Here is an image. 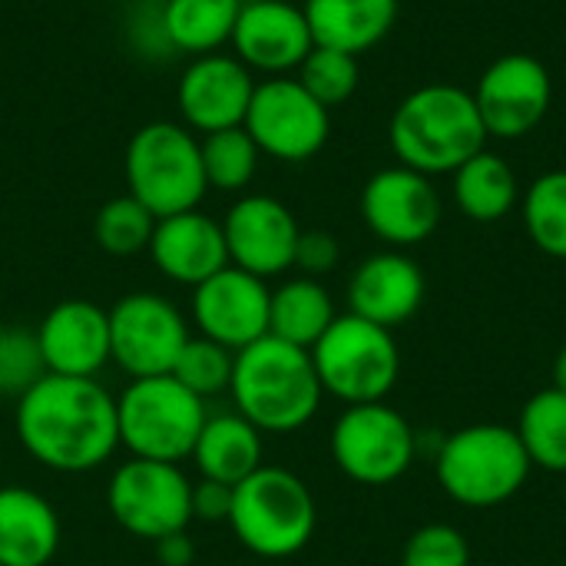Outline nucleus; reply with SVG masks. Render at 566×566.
I'll return each mask as SVG.
<instances>
[{
	"instance_id": "obj_17",
	"label": "nucleus",
	"mask_w": 566,
	"mask_h": 566,
	"mask_svg": "<svg viewBox=\"0 0 566 566\" xmlns=\"http://www.w3.org/2000/svg\"><path fill=\"white\" fill-rule=\"evenodd\" d=\"M36 345L46 375L96 378L109 361V312L90 298H66L53 305L36 325Z\"/></svg>"
},
{
	"instance_id": "obj_18",
	"label": "nucleus",
	"mask_w": 566,
	"mask_h": 566,
	"mask_svg": "<svg viewBox=\"0 0 566 566\" xmlns=\"http://www.w3.org/2000/svg\"><path fill=\"white\" fill-rule=\"evenodd\" d=\"M252 93H255L252 73L239 56L206 53L186 66L176 90V103L186 126L209 136L219 129L242 126Z\"/></svg>"
},
{
	"instance_id": "obj_5",
	"label": "nucleus",
	"mask_w": 566,
	"mask_h": 566,
	"mask_svg": "<svg viewBox=\"0 0 566 566\" xmlns=\"http://www.w3.org/2000/svg\"><path fill=\"white\" fill-rule=\"evenodd\" d=\"M206 421V401L172 375L133 378L116 395L119 448H126L129 458L182 464L192 458Z\"/></svg>"
},
{
	"instance_id": "obj_15",
	"label": "nucleus",
	"mask_w": 566,
	"mask_h": 566,
	"mask_svg": "<svg viewBox=\"0 0 566 566\" xmlns=\"http://www.w3.org/2000/svg\"><path fill=\"white\" fill-rule=\"evenodd\" d=\"M229 265L272 279L295 265V245H298V222L292 209L272 196H242L229 216L222 219Z\"/></svg>"
},
{
	"instance_id": "obj_21",
	"label": "nucleus",
	"mask_w": 566,
	"mask_h": 566,
	"mask_svg": "<svg viewBox=\"0 0 566 566\" xmlns=\"http://www.w3.org/2000/svg\"><path fill=\"white\" fill-rule=\"evenodd\" d=\"M424 302V272L401 252H378L365 259L348 282L352 315L381 328L408 322Z\"/></svg>"
},
{
	"instance_id": "obj_31",
	"label": "nucleus",
	"mask_w": 566,
	"mask_h": 566,
	"mask_svg": "<svg viewBox=\"0 0 566 566\" xmlns=\"http://www.w3.org/2000/svg\"><path fill=\"white\" fill-rule=\"evenodd\" d=\"M153 229H156V216L139 199H133L129 192L109 199L106 206H99V212L93 219L96 245L106 255H119V259L146 252L149 239H153Z\"/></svg>"
},
{
	"instance_id": "obj_3",
	"label": "nucleus",
	"mask_w": 566,
	"mask_h": 566,
	"mask_svg": "<svg viewBox=\"0 0 566 566\" xmlns=\"http://www.w3.org/2000/svg\"><path fill=\"white\" fill-rule=\"evenodd\" d=\"M488 143L474 93L434 83L408 93L391 116V149L421 176L461 169Z\"/></svg>"
},
{
	"instance_id": "obj_40",
	"label": "nucleus",
	"mask_w": 566,
	"mask_h": 566,
	"mask_svg": "<svg viewBox=\"0 0 566 566\" xmlns=\"http://www.w3.org/2000/svg\"><path fill=\"white\" fill-rule=\"evenodd\" d=\"M143 3H159V7H163V3H166V0H143Z\"/></svg>"
},
{
	"instance_id": "obj_2",
	"label": "nucleus",
	"mask_w": 566,
	"mask_h": 566,
	"mask_svg": "<svg viewBox=\"0 0 566 566\" xmlns=\"http://www.w3.org/2000/svg\"><path fill=\"white\" fill-rule=\"evenodd\" d=\"M229 395L235 411L262 434L302 431L318 415L325 398L312 352L275 335L235 352Z\"/></svg>"
},
{
	"instance_id": "obj_27",
	"label": "nucleus",
	"mask_w": 566,
	"mask_h": 566,
	"mask_svg": "<svg viewBox=\"0 0 566 566\" xmlns=\"http://www.w3.org/2000/svg\"><path fill=\"white\" fill-rule=\"evenodd\" d=\"M454 199L464 216L478 222H497L517 202V176L507 159L481 149L461 169H454Z\"/></svg>"
},
{
	"instance_id": "obj_12",
	"label": "nucleus",
	"mask_w": 566,
	"mask_h": 566,
	"mask_svg": "<svg viewBox=\"0 0 566 566\" xmlns=\"http://www.w3.org/2000/svg\"><path fill=\"white\" fill-rule=\"evenodd\" d=\"M242 126L255 139L259 153L282 163L312 159L332 133L328 109L292 76L259 83Z\"/></svg>"
},
{
	"instance_id": "obj_28",
	"label": "nucleus",
	"mask_w": 566,
	"mask_h": 566,
	"mask_svg": "<svg viewBox=\"0 0 566 566\" xmlns=\"http://www.w3.org/2000/svg\"><path fill=\"white\" fill-rule=\"evenodd\" d=\"M514 431L531 464L554 474H566V391L560 388L537 391L524 405L521 424Z\"/></svg>"
},
{
	"instance_id": "obj_20",
	"label": "nucleus",
	"mask_w": 566,
	"mask_h": 566,
	"mask_svg": "<svg viewBox=\"0 0 566 566\" xmlns=\"http://www.w3.org/2000/svg\"><path fill=\"white\" fill-rule=\"evenodd\" d=\"M146 252L169 282L189 285V289L202 285L206 279H212L216 272L229 265L222 222H216L212 216L199 209L156 219Z\"/></svg>"
},
{
	"instance_id": "obj_4",
	"label": "nucleus",
	"mask_w": 566,
	"mask_h": 566,
	"mask_svg": "<svg viewBox=\"0 0 566 566\" xmlns=\"http://www.w3.org/2000/svg\"><path fill=\"white\" fill-rule=\"evenodd\" d=\"M318 524L308 484L285 471L262 464L232 488L229 527L245 551L265 560H285L308 547Z\"/></svg>"
},
{
	"instance_id": "obj_10",
	"label": "nucleus",
	"mask_w": 566,
	"mask_h": 566,
	"mask_svg": "<svg viewBox=\"0 0 566 566\" xmlns=\"http://www.w3.org/2000/svg\"><path fill=\"white\" fill-rule=\"evenodd\" d=\"M192 338L186 315L159 292H129L109 308L113 365L133 378L169 375Z\"/></svg>"
},
{
	"instance_id": "obj_9",
	"label": "nucleus",
	"mask_w": 566,
	"mask_h": 566,
	"mask_svg": "<svg viewBox=\"0 0 566 566\" xmlns=\"http://www.w3.org/2000/svg\"><path fill=\"white\" fill-rule=\"evenodd\" d=\"M106 507L126 534L156 544L169 534L189 531L192 481L179 464L129 458L109 474Z\"/></svg>"
},
{
	"instance_id": "obj_7",
	"label": "nucleus",
	"mask_w": 566,
	"mask_h": 566,
	"mask_svg": "<svg viewBox=\"0 0 566 566\" xmlns=\"http://www.w3.org/2000/svg\"><path fill=\"white\" fill-rule=\"evenodd\" d=\"M531 468L517 431L504 424L461 428L438 451V481L464 507L511 501L524 488Z\"/></svg>"
},
{
	"instance_id": "obj_8",
	"label": "nucleus",
	"mask_w": 566,
	"mask_h": 566,
	"mask_svg": "<svg viewBox=\"0 0 566 566\" xmlns=\"http://www.w3.org/2000/svg\"><path fill=\"white\" fill-rule=\"evenodd\" d=\"M312 361L322 391L345 405L385 401L401 371V355L391 328H381L352 312L338 315L312 345Z\"/></svg>"
},
{
	"instance_id": "obj_39",
	"label": "nucleus",
	"mask_w": 566,
	"mask_h": 566,
	"mask_svg": "<svg viewBox=\"0 0 566 566\" xmlns=\"http://www.w3.org/2000/svg\"><path fill=\"white\" fill-rule=\"evenodd\" d=\"M554 388H560V391H566V345H564V348H560L557 361H554Z\"/></svg>"
},
{
	"instance_id": "obj_37",
	"label": "nucleus",
	"mask_w": 566,
	"mask_h": 566,
	"mask_svg": "<svg viewBox=\"0 0 566 566\" xmlns=\"http://www.w3.org/2000/svg\"><path fill=\"white\" fill-rule=\"evenodd\" d=\"M232 511V488L219 481H199L192 484V521L202 524H229Z\"/></svg>"
},
{
	"instance_id": "obj_35",
	"label": "nucleus",
	"mask_w": 566,
	"mask_h": 566,
	"mask_svg": "<svg viewBox=\"0 0 566 566\" xmlns=\"http://www.w3.org/2000/svg\"><path fill=\"white\" fill-rule=\"evenodd\" d=\"M401 566H471V551L461 531L448 524H428L405 544Z\"/></svg>"
},
{
	"instance_id": "obj_36",
	"label": "nucleus",
	"mask_w": 566,
	"mask_h": 566,
	"mask_svg": "<svg viewBox=\"0 0 566 566\" xmlns=\"http://www.w3.org/2000/svg\"><path fill=\"white\" fill-rule=\"evenodd\" d=\"M338 242L332 232H322V229H308L298 235V245H295V269H302L308 279H318L325 272H332L338 265Z\"/></svg>"
},
{
	"instance_id": "obj_33",
	"label": "nucleus",
	"mask_w": 566,
	"mask_h": 566,
	"mask_svg": "<svg viewBox=\"0 0 566 566\" xmlns=\"http://www.w3.org/2000/svg\"><path fill=\"white\" fill-rule=\"evenodd\" d=\"M298 83L325 106L335 109L352 99L358 90V56L328 50V46H312V53L298 66Z\"/></svg>"
},
{
	"instance_id": "obj_13",
	"label": "nucleus",
	"mask_w": 566,
	"mask_h": 566,
	"mask_svg": "<svg viewBox=\"0 0 566 566\" xmlns=\"http://www.w3.org/2000/svg\"><path fill=\"white\" fill-rule=\"evenodd\" d=\"M551 73L531 53H507L494 60L474 90V103L488 136L521 139L541 126L551 109Z\"/></svg>"
},
{
	"instance_id": "obj_38",
	"label": "nucleus",
	"mask_w": 566,
	"mask_h": 566,
	"mask_svg": "<svg viewBox=\"0 0 566 566\" xmlns=\"http://www.w3.org/2000/svg\"><path fill=\"white\" fill-rule=\"evenodd\" d=\"M153 551H156V564L159 566H192V560H196V544L189 541L186 531L156 541Z\"/></svg>"
},
{
	"instance_id": "obj_32",
	"label": "nucleus",
	"mask_w": 566,
	"mask_h": 566,
	"mask_svg": "<svg viewBox=\"0 0 566 566\" xmlns=\"http://www.w3.org/2000/svg\"><path fill=\"white\" fill-rule=\"evenodd\" d=\"M232 368H235V352H229L219 342H209V338L196 335V338L186 342V348L179 352L169 375L206 401V398H216V395L229 391Z\"/></svg>"
},
{
	"instance_id": "obj_23",
	"label": "nucleus",
	"mask_w": 566,
	"mask_h": 566,
	"mask_svg": "<svg viewBox=\"0 0 566 566\" xmlns=\"http://www.w3.org/2000/svg\"><path fill=\"white\" fill-rule=\"evenodd\" d=\"M302 10L315 46L352 56L381 43L398 20V0H305Z\"/></svg>"
},
{
	"instance_id": "obj_29",
	"label": "nucleus",
	"mask_w": 566,
	"mask_h": 566,
	"mask_svg": "<svg viewBox=\"0 0 566 566\" xmlns=\"http://www.w3.org/2000/svg\"><path fill=\"white\" fill-rule=\"evenodd\" d=\"M199 149H202V169H206L209 189L239 192L252 182L255 166H259V146L245 133V126L209 133L199 143Z\"/></svg>"
},
{
	"instance_id": "obj_25",
	"label": "nucleus",
	"mask_w": 566,
	"mask_h": 566,
	"mask_svg": "<svg viewBox=\"0 0 566 566\" xmlns=\"http://www.w3.org/2000/svg\"><path fill=\"white\" fill-rule=\"evenodd\" d=\"M335 302L328 295V289L318 279H289L272 292V305H269V335L308 348L328 332V325L335 322Z\"/></svg>"
},
{
	"instance_id": "obj_1",
	"label": "nucleus",
	"mask_w": 566,
	"mask_h": 566,
	"mask_svg": "<svg viewBox=\"0 0 566 566\" xmlns=\"http://www.w3.org/2000/svg\"><path fill=\"white\" fill-rule=\"evenodd\" d=\"M20 448L46 471L90 474L119 448L116 395L96 378L43 375L13 408Z\"/></svg>"
},
{
	"instance_id": "obj_19",
	"label": "nucleus",
	"mask_w": 566,
	"mask_h": 566,
	"mask_svg": "<svg viewBox=\"0 0 566 566\" xmlns=\"http://www.w3.org/2000/svg\"><path fill=\"white\" fill-rule=\"evenodd\" d=\"M232 46L235 56L252 70L289 73L302 66L315 40L302 7H292L285 0H249L239 10Z\"/></svg>"
},
{
	"instance_id": "obj_6",
	"label": "nucleus",
	"mask_w": 566,
	"mask_h": 566,
	"mask_svg": "<svg viewBox=\"0 0 566 566\" xmlns=\"http://www.w3.org/2000/svg\"><path fill=\"white\" fill-rule=\"evenodd\" d=\"M126 186L156 219L199 209L209 182L199 139L179 123H149L126 146Z\"/></svg>"
},
{
	"instance_id": "obj_26",
	"label": "nucleus",
	"mask_w": 566,
	"mask_h": 566,
	"mask_svg": "<svg viewBox=\"0 0 566 566\" xmlns=\"http://www.w3.org/2000/svg\"><path fill=\"white\" fill-rule=\"evenodd\" d=\"M242 0H166L163 3V33L182 53H216L232 40Z\"/></svg>"
},
{
	"instance_id": "obj_34",
	"label": "nucleus",
	"mask_w": 566,
	"mask_h": 566,
	"mask_svg": "<svg viewBox=\"0 0 566 566\" xmlns=\"http://www.w3.org/2000/svg\"><path fill=\"white\" fill-rule=\"evenodd\" d=\"M46 375L36 335L27 328H0V398H23Z\"/></svg>"
},
{
	"instance_id": "obj_14",
	"label": "nucleus",
	"mask_w": 566,
	"mask_h": 566,
	"mask_svg": "<svg viewBox=\"0 0 566 566\" xmlns=\"http://www.w3.org/2000/svg\"><path fill=\"white\" fill-rule=\"evenodd\" d=\"M269 305L272 289L265 279L226 265L192 289V325L202 338L242 352L269 335Z\"/></svg>"
},
{
	"instance_id": "obj_22",
	"label": "nucleus",
	"mask_w": 566,
	"mask_h": 566,
	"mask_svg": "<svg viewBox=\"0 0 566 566\" xmlns=\"http://www.w3.org/2000/svg\"><path fill=\"white\" fill-rule=\"evenodd\" d=\"M56 507L20 484L0 488V566H50L60 551Z\"/></svg>"
},
{
	"instance_id": "obj_11",
	"label": "nucleus",
	"mask_w": 566,
	"mask_h": 566,
	"mask_svg": "<svg viewBox=\"0 0 566 566\" xmlns=\"http://www.w3.org/2000/svg\"><path fill=\"white\" fill-rule=\"evenodd\" d=\"M332 458L358 484L398 481L415 461V431L385 401L348 405L332 428Z\"/></svg>"
},
{
	"instance_id": "obj_24",
	"label": "nucleus",
	"mask_w": 566,
	"mask_h": 566,
	"mask_svg": "<svg viewBox=\"0 0 566 566\" xmlns=\"http://www.w3.org/2000/svg\"><path fill=\"white\" fill-rule=\"evenodd\" d=\"M262 431L245 421L239 411L209 415L206 428L199 431V441L192 448V461L199 478L219 481V484H242L249 474L262 468Z\"/></svg>"
},
{
	"instance_id": "obj_16",
	"label": "nucleus",
	"mask_w": 566,
	"mask_h": 566,
	"mask_svg": "<svg viewBox=\"0 0 566 566\" xmlns=\"http://www.w3.org/2000/svg\"><path fill=\"white\" fill-rule=\"evenodd\" d=\"M361 216L381 242L418 245L438 229L441 199L428 176L408 166H391L365 182Z\"/></svg>"
},
{
	"instance_id": "obj_30",
	"label": "nucleus",
	"mask_w": 566,
	"mask_h": 566,
	"mask_svg": "<svg viewBox=\"0 0 566 566\" xmlns=\"http://www.w3.org/2000/svg\"><path fill=\"white\" fill-rule=\"evenodd\" d=\"M524 226L544 255L566 259V169L534 179L524 196Z\"/></svg>"
}]
</instances>
